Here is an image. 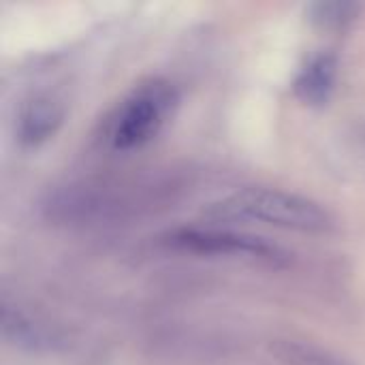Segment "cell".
Segmentation results:
<instances>
[{"mask_svg": "<svg viewBox=\"0 0 365 365\" xmlns=\"http://www.w3.org/2000/svg\"><path fill=\"white\" fill-rule=\"evenodd\" d=\"M274 353L287 365H351L327 349L308 342H278Z\"/></svg>", "mask_w": 365, "mask_h": 365, "instance_id": "8", "label": "cell"}, {"mask_svg": "<svg viewBox=\"0 0 365 365\" xmlns=\"http://www.w3.org/2000/svg\"><path fill=\"white\" fill-rule=\"evenodd\" d=\"M2 336L6 342L21 346V349H30V351L49 349L53 344L51 331L34 323L21 310H15L6 304L2 306Z\"/></svg>", "mask_w": 365, "mask_h": 365, "instance_id": "6", "label": "cell"}, {"mask_svg": "<svg viewBox=\"0 0 365 365\" xmlns=\"http://www.w3.org/2000/svg\"><path fill=\"white\" fill-rule=\"evenodd\" d=\"M361 13V4L346 0H321L308 6L310 21L325 30H344Z\"/></svg>", "mask_w": 365, "mask_h": 365, "instance_id": "7", "label": "cell"}, {"mask_svg": "<svg viewBox=\"0 0 365 365\" xmlns=\"http://www.w3.org/2000/svg\"><path fill=\"white\" fill-rule=\"evenodd\" d=\"M205 214L216 220H248L312 235L329 233L336 227L331 212L319 201L299 192L267 186H246L235 190L214 201Z\"/></svg>", "mask_w": 365, "mask_h": 365, "instance_id": "1", "label": "cell"}, {"mask_svg": "<svg viewBox=\"0 0 365 365\" xmlns=\"http://www.w3.org/2000/svg\"><path fill=\"white\" fill-rule=\"evenodd\" d=\"M180 105V90L165 77H150L120 103L111 124L109 141L118 152L148 145L171 120Z\"/></svg>", "mask_w": 365, "mask_h": 365, "instance_id": "2", "label": "cell"}, {"mask_svg": "<svg viewBox=\"0 0 365 365\" xmlns=\"http://www.w3.org/2000/svg\"><path fill=\"white\" fill-rule=\"evenodd\" d=\"M338 79V58L329 51L314 53L293 81L295 96L308 107H325L331 101Z\"/></svg>", "mask_w": 365, "mask_h": 365, "instance_id": "5", "label": "cell"}, {"mask_svg": "<svg viewBox=\"0 0 365 365\" xmlns=\"http://www.w3.org/2000/svg\"><path fill=\"white\" fill-rule=\"evenodd\" d=\"M64 103L47 92L28 98L17 115V141L24 148H38L53 139L64 122Z\"/></svg>", "mask_w": 365, "mask_h": 365, "instance_id": "4", "label": "cell"}, {"mask_svg": "<svg viewBox=\"0 0 365 365\" xmlns=\"http://www.w3.org/2000/svg\"><path fill=\"white\" fill-rule=\"evenodd\" d=\"M163 244L190 252V255H205V257H229V259H248L267 265H280L287 261V252L267 242L265 237H257L250 233H237L231 229L218 227H182L169 231L163 237Z\"/></svg>", "mask_w": 365, "mask_h": 365, "instance_id": "3", "label": "cell"}]
</instances>
